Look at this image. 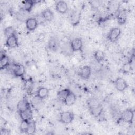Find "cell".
<instances>
[{"mask_svg": "<svg viewBox=\"0 0 135 135\" xmlns=\"http://www.w3.org/2000/svg\"><path fill=\"white\" fill-rule=\"evenodd\" d=\"M74 118V114L69 111H63L60 113V121L64 124H69L72 122Z\"/></svg>", "mask_w": 135, "mask_h": 135, "instance_id": "obj_1", "label": "cell"}, {"mask_svg": "<svg viewBox=\"0 0 135 135\" xmlns=\"http://www.w3.org/2000/svg\"><path fill=\"white\" fill-rule=\"evenodd\" d=\"M121 33V30L119 27L111 28L107 35L108 40L111 42H115L118 40Z\"/></svg>", "mask_w": 135, "mask_h": 135, "instance_id": "obj_2", "label": "cell"}, {"mask_svg": "<svg viewBox=\"0 0 135 135\" xmlns=\"http://www.w3.org/2000/svg\"><path fill=\"white\" fill-rule=\"evenodd\" d=\"M134 117V111L130 109L125 110L121 114V118L122 120L127 123H131L132 122Z\"/></svg>", "mask_w": 135, "mask_h": 135, "instance_id": "obj_3", "label": "cell"}, {"mask_svg": "<svg viewBox=\"0 0 135 135\" xmlns=\"http://www.w3.org/2000/svg\"><path fill=\"white\" fill-rule=\"evenodd\" d=\"M70 47L73 52L82 51L83 47V42L80 38H74L70 43Z\"/></svg>", "mask_w": 135, "mask_h": 135, "instance_id": "obj_4", "label": "cell"}, {"mask_svg": "<svg viewBox=\"0 0 135 135\" xmlns=\"http://www.w3.org/2000/svg\"><path fill=\"white\" fill-rule=\"evenodd\" d=\"M91 74V69L90 66L85 65L81 67L78 71V75L81 78L86 80L88 79Z\"/></svg>", "mask_w": 135, "mask_h": 135, "instance_id": "obj_5", "label": "cell"}, {"mask_svg": "<svg viewBox=\"0 0 135 135\" xmlns=\"http://www.w3.org/2000/svg\"><path fill=\"white\" fill-rule=\"evenodd\" d=\"M114 85L116 89L120 92H123L128 86L126 81L122 78L120 77L116 79L114 82Z\"/></svg>", "mask_w": 135, "mask_h": 135, "instance_id": "obj_6", "label": "cell"}, {"mask_svg": "<svg viewBox=\"0 0 135 135\" xmlns=\"http://www.w3.org/2000/svg\"><path fill=\"white\" fill-rule=\"evenodd\" d=\"M38 21L35 17H28L25 21L26 28L30 31L35 30L38 26Z\"/></svg>", "mask_w": 135, "mask_h": 135, "instance_id": "obj_7", "label": "cell"}, {"mask_svg": "<svg viewBox=\"0 0 135 135\" xmlns=\"http://www.w3.org/2000/svg\"><path fill=\"white\" fill-rule=\"evenodd\" d=\"M13 74L16 77L23 76L25 73V68L22 64H14L13 68Z\"/></svg>", "mask_w": 135, "mask_h": 135, "instance_id": "obj_8", "label": "cell"}, {"mask_svg": "<svg viewBox=\"0 0 135 135\" xmlns=\"http://www.w3.org/2000/svg\"><path fill=\"white\" fill-rule=\"evenodd\" d=\"M5 45L9 48H14L18 46V38L16 35V34L6 38Z\"/></svg>", "mask_w": 135, "mask_h": 135, "instance_id": "obj_9", "label": "cell"}, {"mask_svg": "<svg viewBox=\"0 0 135 135\" xmlns=\"http://www.w3.org/2000/svg\"><path fill=\"white\" fill-rule=\"evenodd\" d=\"M81 19V13L78 11H73L70 16V21L73 26L78 25Z\"/></svg>", "mask_w": 135, "mask_h": 135, "instance_id": "obj_10", "label": "cell"}, {"mask_svg": "<svg viewBox=\"0 0 135 135\" xmlns=\"http://www.w3.org/2000/svg\"><path fill=\"white\" fill-rule=\"evenodd\" d=\"M55 9L59 13L64 14L68 10V5L65 1H59L55 4Z\"/></svg>", "mask_w": 135, "mask_h": 135, "instance_id": "obj_11", "label": "cell"}, {"mask_svg": "<svg viewBox=\"0 0 135 135\" xmlns=\"http://www.w3.org/2000/svg\"><path fill=\"white\" fill-rule=\"evenodd\" d=\"M127 12L126 10H121L119 11L117 16V21L119 24L123 25L126 23L127 20Z\"/></svg>", "mask_w": 135, "mask_h": 135, "instance_id": "obj_12", "label": "cell"}, {"mask_svg": "<svg viewBox=\"0 0 135 135\" xmlns=\"http://www.w3.org/2000/svg\"><path fill=\"white\" fill-rule=\"evenodd\" d=\"M48 48L53 52H56L59 47V43L56 38L52 37L50 38L47 44Z\"/></svg>", "mask_w": 135, "mask_h": 135, "instance_id": "obj_13", "label": "cell"}, {"mask_svg": "<svg viewBox=\"0 0 135 135\" xmlns=\"http://www.w3.org/2000/svg\"><path fill=\"white\" fill-rule=\"evenodd\" d=\"M76 100V97L75 94H74V93L71 91L67 95V97H66L63 102H64L65 105L68 106H71L75 103Z\"/></svg>", "mask_w": 135, "mask_h": 135, "instance_id": "obj_14", "label": "cell"}, {"mask_svg": "<svg viewBox=\"0 0 135 135\" xmlns=\"http://www.w3.org/2000/svg\"><path fill=\"white\" fill-rule=\"evenodd\" d=\"M17 108L19 112L31 109L30 103L26 99H23L17 103Z\"/></svg>", "mask_w": 135, "mask_h": 135, "instance_id": "obj_15", "label": "cell"}, {"mask_svg": "<svg viewBox=\"0 0 135 135\" xmlns=\"http://www.w3.org/2000/svg\"><path fill=\"white\" fill-rule=\"evenodd\" d=\"M91 113L94 116L100 115L102 111V107L99 104H94L90 106Z\"/></svg>", "mask_w": 135, "mask_h": 135, "instance_id": "obj_16", "label": "cell"}, {"mask_svg": "<svg viewBox=\"0 0 135 135\" xmlns=\"http://www.w3.org/2000/svg\"><path fill=\"white\" fill-rule=\"evenodd\" d=\"M19 114L22 120L31 121L33 117V113L31 109L20 112Z\"/></svg>", "mask_w": 135, "mask_h": 135, "instance_id": "obj_17", "label": "cell"}, {"mask_svg": "<svg viewBox=\"0 0 135 135\" xmlns=\"http://www.w3.org/2000/svg\"><path fill=\"white\" fill-rule=\"evenodd\" d=\"M42 17L46 21H51L54 18V14L50 9L46 8L42 12Z\"/></svg>", "mask_w": 135, "mask_h": 135, "instance_id": "obj_18", "label": "cell"}, {"mask_svg": "<svg viewBox=\"0 0 135 135\" xmlns=\"http://www.w3.org/2000/svg\"><path fill=\"white\" fill-rule=\"evenodd\" d=\"M49 90L48 89L45 87H41L40 88L36 93L37 97L42 100L45 98L49 94Z\"/></svg>", "mask_w": 135, "mask_h": 135, "instance_id": "obj_19", "label": "cell"}, {"mask_svg": "<svg viewBox=\"0 0 135 135\" xmlns=\"http://www.w3.org/2000/svg\"><path fill=\"white\" fill-rule=\"evenodd\" d=\"M9 65V59L5 54L1 52V57H0V66L1 69H4L7 68Z\"/></svg>", "mask_w": 135, "mask_h": 135, "instance_id": "obj_20", "label": "cell"}, {"mask_svg": "<svg viewBox=\"0 0 135 135\" xmlns=\"http://www.w3.org/2000/svg\"><path fill=\"white\" fill-rule=\"evenodd\" d=\"M35 3V1H32V0L25 1L23 3L22 9H23L27 12L30 13Z\"/></svg>", "mask_w": 135, "mask_h": 135, "instance_id": "obj_21", "label": "cell"}, {"mask_svg": "<svg viewBox=\"0 0 135 135\" xmlns=\"http://www.w3.org/2000/svg\"><path fill=\"white\" fill-rule=\"evenodd\" d=\"M105 56V54L104 52L101 50L95 51L94 53V57L98 62H100L103 61Z\"/></svg>", "mask_w": 135, "mask_h": 135, "instance_id": "obj_22", "label": "cell"}, {"mask_svg": "<svg viewBox=\"0 0 135 135\" xmlns=\"http://www.w3.org/2000/svg\"><path fill=\"white\" fill-rule=\"evenodd\" d=\"M71 92L69 89H64L59 91L57 93V97L59 100L64 101L67 95Z\"/></svg>", "mask_w": 135, "mask_h": 135, "instance_id": "obj_23", "label": "cell"}, {"mask_svg": "<svg viewBox=\"0 0 135 135\" xmlns=\"http://www.w3.org/2000/svg\"><path fill=\"white\" fill-rule=\"evenodd\" d=\"M36 131V124L34 121H30L28 126V128L26 133L31 134H33Z\"/></svg>", "mask_w": 135, "mask_h": 135, "instance_id": "obj_24", "label": "cell"}, {"mask_svg": "<svg viewBox=\"0 0 135 135\" xmlns=\"http://www.w3.org/2000/svg\"><path fill=\"white\" fill-rule=\"evenodd\" d=\"M28 13V12H27L26 11H25V10H24L23 9H21V10L18 12L17 15V19L20 21H25L27 20V18H26V17L27 16V14Z\"/></svg>", "mask_w": 135, "mask_h": 135, "instance_id": "obj_25", "label": "cell"}, {"mask_svg": "<svg viewBox=\"0 0 135 135\" xmlns=\"http://www.w3.org/2000/svg\"><path fill=\"white\" fill-rule=\"evenodd\" d=\"M4 33L5 36L7 38L14 34H15V31L13 26H8L5 28Z\"/></svg>", "mask_w": 135, "mask_h": 135, "instance_id": "obj_26", "label": "cell"}, {"mask_svg": "<svg viewBox=\"0 0 135 135\" xmlns=\"http://www.w3.org/2000/svg\"><path fill=\"white\" fill-rule=\"evenodd\" d=\"M29 121H27V120H22V122L20 126V129L21 131L23 132H25L26 133L28 128Z\"/></svg>", "mask_w": 135, "mask_h": 135, "instance_id": "obj_27", "label": "cell"}, {"mask_svg": "<svg viewBox=\"0 0 135 135\" xmlns=\"http://www.w3.org/2000/svg\"><path fill=\"white\" fill-rule=\"evenodd\" d=\"M1 135H8L10 134V131L6 128H3L1 129Z\"/></svg>", "mask_w": 135, "mask_h": 135, "instance_id": "obj_28", "label": "cell"}, {"mask_svg": "<svg viewBox=\"0 0 135 135\" xmlns=\"http://www.w3.org/2000/svg\"><path fill=\"white\" fill-rule=\"evenodd\" d=\"M130 69H131V65L129 63H127L124 65L123 67V70L126 72H129L130 70Z\"/></svg>", "mask_w": 135, "mask_h": 135, "instance_id": "obj_29", "label": "cell"}]
</instances>
